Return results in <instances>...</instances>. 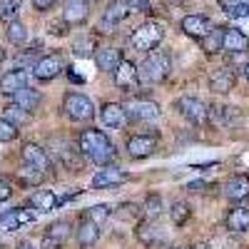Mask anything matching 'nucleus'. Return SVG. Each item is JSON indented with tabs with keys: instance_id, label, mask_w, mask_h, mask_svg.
I'll list each match as a JSON object with an SVG mask.
<instances>
[{
	"instance_id": "1",
	"label": "nucleus",
	"mask_w": 249,
	"mask_h": 249,
	"mask_svg": "<svg viewBox=\"0 0 249 249\" xmlns=\"http://www.w3.org/2000/svg\"><path fill=\"white\" fill-rule=\"evenodd\" d=\"M80 150H82L85 157H90L95 164H102V167H107L110 160L115 157L112 142L97 130H85L80 135Z\"/></svg>"
},
{
	"instance_id": "2",
	"label": "nucleus",
	"mask_w": 249,
	"mask_h": 249,
	"mask_svg": "<svg viewBox=\"0 0 249 249\" xmlns=\"http://www.w3.org/2000/svg\"><path fill=\"white\" fill-rule=\"evenodd\" d=\"M140 72V82H162L164 77H167L172 72V62L167 55H162V53H152L150 57H144V62L137 68Z\"/></svg>"
},
{
	"instance_id": "3",
	"label": "nucleus",
	"mask_w": 249,
	"mask_h": 249,
	"mask_svg": "<svg viewBox=\"0 0 249 249\" xmlns=\"http://www.w3.org/2000/svg\"><path fill=\"white\" fill-rule=\"evenodd\" d=\"M162 37H164V30H162V25L160 23H144V25H140L135 33H132V37H130V45L135 48V50H140V53H150V50H155L160 43H162Z\"/></svg>"
},
{
	"instance_id": "4",
	"label": "nucleus",
	"mask_w": 249,
	"mask_h": 249,
	"mask_svg": "<svg viewBox=\"0 0 249 249\" xmlns=\"http://www.w3.org/2000/svg\"><path fill=\"white\" fill-rule=\"evenodd\" d=\"M65 112L70 120H77V122H85L95 115V105H92V100L85 97V95H80V92H72L65 97Z\"/></svg>"
},
{
	"instance_id": "5",
	"label": "nucleus",
	"mask_w": 249,
	"mask_h": 249,
	"mask_svg": "<svg viewBox=\"0 0 249 249\" xmlns=\"http://www.w3.org/2000/svg\"><path fill=\"white\" fill-rule=\"evenodd\" d=\"M62 70H65V57H62L60 53H53V55L40 57L35 65H33V75H35L37 80H43V82L57 77Z\"/></svg>"
},
{
	"instance_id": "6",
	"label": "nucleus",
	"mask_w": 249,
	"mask_h": 249,
	"mask_svg": "<svg viewBox=\"0 0 249 249\" xmlns=\"http://www.w3.org/2000/svg\"><path fill=\"white\" fill-rule=\"evenodd\" d=\"M130 3L127 0H112V3L105 8V13H102V18H100V30H112L117 23H122L124 18L130 15Z\"/></svg>"
},
{
	"instance_id": "7",
	"label": "nucleus",
	"mask_w": 249,
	"mask_h": 249,
	"mask_svg": "<svg viewBox=\"0 0 249 249\" xmlns=\"http://www.w3.org/2000/svg\"><path fill=\"white\" fill-rule=\"evenodd\" d=\"M177 110L190 120V122H195V124H204L207 122V117H210V110H207V105L202 100H197V97H179L177 100Z\"/></svg>"
},
{
	"instance_id": "8",
	"label": "nucleus",
	"mask_w": 249,
	"mask_h": 249,
	"mask_svg": "<svg viewBox=\"0 0 249 249\" xmlns=\"http://www.w3.org/2000/svg\"><path fill=\"white\" fill-rule=\"evenodd\" d=\"M124 112H127L132 120H142V122H155L160 117V105L152 100H130L124 105Z\"/></svg>"
},
{
	"instance_id": "9",
	"label": "nucleus",
	"mask_w": 249,
	"mask_h": 249,
	"mask_svg": "<svg viewBox=\"0 0 249 249\" xmlns=\"http://www.w3.org/2000/svg\"><path fill=\"white\" fill-rule=\"evenodd\" d=\"M127 182V175H124V170L115 167V164H107V167L97 170V175L92 177V190H102V187H115V184H122Z\"/></svg>"
},
{
	"instance_id": "10",
	"label": "nucleus",
	"mask_w": 249,
	"mask_h": 249,
	"mask_svg": "<svg viewBox=\"0 0 249 249\" xmlns=\"http://www.w3.org/2000/svg\"><path fill=\"white\" fill-rule=\"evenodd\" d=\"M28 80H30L28 70H10L8 75H3V80H0V90L5 95H15L23 88H28Z\"/></svg>"
},
{
	"instance_id": "11",
	"label": "nucleus",
	"mask_w": 249,
	"mask_h": 249,
	"mask_svg": "<svg viewBox=\"0 0 249 249\" xmlns=\"http://www.w3.org/2000/svg\"><path fill=\"white\" fill-rule=\"evenodd\" d=\"M23 162L28 164V167H35L40 172H45L50 167V157L43 147H37V144H25L23 147Z\"/></svg>"
},
{
	"instance_id": "12",
	"label": "nucleus",
	"mask_w": 249,
	"mask_h": 249,
	"mask_svg": "<svg viewBox=\"0 0 249 249\" xmlns=\"http://www.w3.org/2000/svg\"><path fill=\"white\" fill-rule=\"evenodd\" d=\"M155 147H157V142L150 135H135V137L127 140V152L132 157H137V160L140 157H150L155 152Z\"/></svg>"
},
{
	"instance_id": "13",
	"label": "nucleus",
	"mask_w": 249,
	"mask_h": 249,
	"mask_svg": "<svg viewBox=\"0 0 249 249\" xmlns=\"http://www.w3.org/2000/svg\"><path fill=\"white\" fill-rule=\"evenodd\" d=\"M95 62L100 70H107V72H115L120 65H122V53L117 48H100L95 53Z\"/></svg>"
},
{
	"instance_id": "14",
	"label": "nucleus",
	"mask_w": 249,
	"mask_h": 249,
	"mask_svg": "<svg viewBox=\"0 0 249 249\" xmlns=\"http://www.w3.org/2000/svg\"><path fill=\"white\" fill-rule=\"evenodd\" d=\"M224 195H227V199H232V202L247 199V197H249V177H247V175L232 177L230 182L224 184Z\"/></svg>"
},
{
	"instance_id": "15",
	"label": "nucleus",
	"mask_w": 249,
	"mask_h": 249,
	"mask_svg": "<svg viewBox=\"0 0 249 249\" xmlns=\"http://www.w3.org/2000/svg\"><path fill=\"white\" fill-rule=\"evenodd\" d=\"M222 50H227V53H244V50H249V37L242 30H237V28H224V45H222Z\"/></svg>"
},
{
	"instance_id": "16",
	"label": "nucleus",
	"mask_w": 249,
	"mask_h": 249,
	"mask_svg": "<svg viewBox=\"0 0 249 249\" xmlns=\"http://www.w3.org/2000/svg\"><path fill=\"white\" fill-rule=\"evenodd\" d=\"M40 102H43V95H40L37 90H33V88H23L20 92L13 95V105L23 107L25 112H35L40 107Z\"/></svg>"
},
{
	"instance_id": "17",
	"label": "nucleus",
	"mask_w": 249,
	"mask_h": 249,
	"mask_svg": "<svg viewBox=\"0 0 249 249\" xmlns=\"http://www.w3.org/2000/svg\"><path fill=\"white\" fill-rule=\"evenodd\" d=\"M124 107L122 105H117V102H105L102 105V110H100V117H102V124L105 127H110V130H115V127H120V124L124 122Z\"/></svg>"
},
{
	"instance_id": "18",
	"label": "nucleus",
	"mask_w": 249,
	"mask_h": 249,
	"mask_svg": "<svg viewBox=\"0 0 249 249\" xmlns=\"http://www.w3.org/2000/svg\"><path fill=\"white\" fill-rule=\"evenodd\" d=\"M182 30L190 35V37H204L207 33L212 30V25H210V20L207 18H202V15H187L184 20H182Z\"/></svg>"
},
{
	"instance_id": "19",
	"label": "nucleus",
	"mask_w": 249,
	"mask_h": 249,
	"mask_svg": "<svg viewBox=\"0 0 249 249\" xmlns=\"http://www.w3.org/2000/svg\"><path fill=\"white\" fill-rule=\"evenodd\" d=\"M115 75V85L117 88H132L135 82L140 80V72H137V65L130 60H122V65L112 72Z\"/></svg>"
},
{
	"instance_id": "20",
	"label": "nucleus",
	"mask_w": 249,
	"mask_h": 249,
	"mask_svg": "<svg viewBox=\"0 0 249 249\" xmlns=\"http://www.w3.org/2000/svg\"><path fill=\"white\" fill-rule=\"evenodd\" d=\"M30 204L35 207L37 212H53V210H57L60 199L53 195V190H37V192L30 197Z\"/></svg>"
},
{
	"instance_id": "21",
	"label": "nucleus",
	"mask_w": 249,
	"mask_h": 249,
	"mask_svg": "<svg viewBox=\"0 0 249 249\" xmlns=\"http://www.w3.org/2000/svg\"><path fill=\"white\" fill-rule=\"evenodd\" d=\"M62 18H65V23H70V25L85 23V18H88V5H85V0H68Z\"/></svg>"
},
{
	"instance_id": "22",
	"label": "nucleus",
	"mask_w": 249,
	"mask_h": 249,
	"mask_svg": "<svg viewBox=\"0 0 249 249\" xmlns=\"http://www.w3.org/2000/svg\"><path fill=\"white\" fill-rule=\"evenodd\" d=\"M210 85H212V90H217V92H230V90L234 88V72H232L230 68L214 70L212 77H210Z\"/></svg>"
},
{
	"instance_id": "23",
	"label": "nucleus",
	"mask_w": 249,
	"mask_h": 249,
	"mask_svg": "<svg viewBox=\"0 0 249 249\" xmlns=\"http://www.w3.org/2000/svg\"><path fill=\"white\" fill-rule=\"evenodd\" d=\"M97 237H100V230H97V224H95V222H90V219L80 222V227H77V242H80L82 249L95 247Z\"/></svg>"
},
{
	"instance_id": "24",
	"label": "nucleus",
	"mask_w": 249,
	"mask_h": 249,
	"mask_svg": "<svg viewBox=\"0 0 249 249\" xmlns=\"http://www.w3.org/2000/svg\"><path fill=\"white\" fill-rule=\"evenodd\" d=\"M227 227H230L232 232L249 230V210L247 207H234V210L227 214Z\"/></svg>"
},
{
	"instance_id": "25",
	"label": "nucleus",
	"mask_w": 249,
	"mask_h": 249,
	"mask_svg": "<svg viewBox=\"0 0 249 249\" xmlns=\"http://www.w3.org/2000/svg\"><path fill=\"white\" fill-rule=\"evenodd\" d=\"M224 45V28H212L202 37V50L204 53H217Z\"/></svg>"
},
{
	"instance_id": "26",
	"label": "nucleus",
	"mask_w": 249,
	"mask_h": 249,
	"mask_svg": "<svg viewBox=\"0 0 249 249\" xmlns=\"http://www.w3.org/2000/svg\"><path fill=\"white\" fill-rule=\"evenodd\" d=\"M60 160H62V164H65V167H70V170H75V172L82 170V157H80L72 147H62V150H60Z\"/></svg>"
},
{
	"instance_id": "27",
	"label": "nucleus",
	"mask_w": 249,
	"mask_h": 249,
	"mask_svg": "<svg viewBox=\"0 0 249 249\" xmlns=\"http://www.w3.org/2000/svg\"><path fill=\"white\" fill-rule=\"evenodd\" d=\"M8 40L15 45H23L25 40H28V30L23 23H18V20H13V23L8 25Z\"/></svg>"
},
{
	"instance_id": "28",
	"label": "nucleus",
	"mask_w": 249,
	"mask_h": 249,
	"mask_svg": "<svg viewBox=\"0 0 249 249\" xmlns=\"http://www.w3.org/2000/svg\"><path fill=\"white\" fill-rule=\"evenodd\" d=\"M48 237L50 239H57V242H65L68 237H70V224L68 222H53L50 227H48Z\"/></svg>"
},
{
	"instance_id": "29",
	"label": "nucleus",
	"mask_w": 249,
	"mask_h": 249,
	"mask_svg": "<svg viewBox=\"0 0 249 249\" xmlns=\"http://www.w3.org/2000/svg\"><path fill=\"white\" fill-rule=\"evenodd\" d=\"M0 227H3L5 232H15L20 227V217H18V210H5L3 217H0Z\"/></svg>"
},
{
	"instance_id": "30",
	"label": "nucleus",
	"mask_w": 249,
	"mask_h": 249,
	"mask_svg": "<svg viewBox=\"0 0 249 249\" xmlns=\"http://www.w3.org/2000/svg\"><path fill=\"white\" fill-rule=\"evenodd\" d=\"M107 217H110V207L107 204H95V207H90V210H88V219L95 222V224L105 222Z\"/></svg>"
},
{
	"instance_id": "31",
	"label": "nucleus",
	"mask_w": 249,
	"mask_h": 249,
	"mask_svg": "<svg viewBox=\"0 0 249 249\" xmlns=\"http://www.w3.org/2000/svg\"><path fill=\"white\" fill-rule=\"evenodd\" d=\"M15 137H18V124H13L8 117H3V120H0V140L10 142V140H15Z\"/></svg>"
},
{
	"instance_id": "32",
	"label": "nucleus",
	"mask_w": 249,
	"mask_h": 249,
	"mask_svg": "<svg viewBox=\"0 0 249 249\" xmlns=\"http://www.w3.org/2000/svg\"><path fill=\"white\" fill-rule=\"evenodd\" d=\"M170 214H172V222L175 224H184L187 219H190V207H187L184 202H177L172 210H170Z\"/></svg>"
},
{
	"instance_id": "33",
	"label": "nucleus",
	"mask_w": 249,
	"mask_h": 249,
	"mask_svg": "<svg viewBox=\"0 0 249 249\" xmlns=\"http://www.w3.org/2000/svg\"><path fill=\"white\" fill-rule=\"evenodd\" d=\"M227 5V13L234 18H247L249 15V3H234V0H222Z\"/></svg>"
},
{
	"instance_id": "34",
	"label": "nucleus",
	"mask_w": 249,
	"mask_h": 249,
	"mask_svg": "<svg viewBox=\"0 0 249 249\" xmlns=\"http://www.w3.org/2000/svg\"><path fill=\"white\" fill-rule=\"evenodd\" d=\"M20 179L28 182V184H37L40 179H43V172L35 170V167H28V164H25V167L20 170Z\"/></svg>"
},
{
	"instance_id": "35",
	"label": "nucleus",
	"mask_w": 249,
	"mask_h": 249,
	"mask_svg": "<svg viewBox=\"0 0 249 249\" xmlns=\"http://www.w3.org/2000/svg\"><path fill=\"white\" fill-rule=\"evenodd\" d=\"M160 212H162V202H160V197H157V195L147 197V202H144V214H147V217H157Z\"/></svg>"
},
{
	"instance_id": "36",
	"label": "nucleus",
	"mask_w": 249,
	"mask_h": 249,
	"mask_svg": "<svg viewBox=\"0 0 249 249\" xmlns=\"http://www.w3.org/2000/svg\"><path fill=\"white\" fill-rule=\"evenodd\" d=\"M28 115H30V112H25L23 107L13 105V107H8V115H5V117H8L13 124H20V122H25V120H28Z\"/></svg>"
},
{
	"instance_id": "37",
	"label": "nucleus",
	"mask_w": 249,
	"mask_h": 249,
	"mask_svg": "<svg viewBox=\"0 0 249 249\" xmlns=\"http://www.w3.org/2000/svg\"><path fill=\"white\" fill-rule=\"evenodd\" d=\"M137 237L144 242V244H150V242H157V232H155V227H147V224H142L140 230H137Z\"/></svg>"
},
{
	"instance_id": "38",
	"label": "nucleus",
	"mask_w": 249,
	"mask_h": 249,
	"mask_svg": "<svg viewBox=\"0 0 249 249\" xmlns=\"http://www.w3.org/2000/svg\"><path fill=\"white\" fill-rule=\"evenodd\" d=\"M15 13H18V0H3V20L13 23Z\"/></svg>"
},
{
	"instance_id": "39",
	"label": "nucleus",
	"mask_w": 249,
	"mask_h": 249,
	"mask_svg": "<svg viewBox=\"0 0 249 249\" xmlns=\"http://www.w3.org/2000/svg\"><path fill=\"white\" fill-rule=\"evenodd\" d=\"M127 3H130L132 10H140V13L150 10V0H127Z\"/></svg>"
},
{
	"instance_id": "40",
	"label": "nucleus",
	"mask_w": 249,
	"mask_h": 249,
	"mask_svg": "<svg viewBox=\"0 0 249 249\" xmlns=\"http://www.w3.org/2000/svg\"><path fill=\"white\" fill-rule=\"evenodd\" d=\"M10 197V182H8V177H3V179H0V199H8Z\"/></svg>"
},
{
	"instance_id": "41",
	"label": "nucleus",
	"mask_w": 249,
	"mask_h": 249,
	"mask_svg": "<svg viewBox=\"0 0 249 249\" xmlns=\"http://www.w3.org/2000/svg\"><path fill=\"white\" fill-rule=\"evenodd\" d=\"M55 3H57V0H33V5H35L37 10H50Z\"/></svg>"
},
{
	"instance_id": "42",
	"label": "nucleus",
	"mask_w": 249,
	"mask_h": 249,
	"mask_svg": "<svg viewBox=\"0 0 249 249\" xmlns=\"http://www.w3.org/2000/svg\"><path fill=\"white\" fill-rule=\"evenodd\" d=\"M60 244H62V242H57V239H50V237H45V242H43V249H60Z\"/></svg>"
},
{
	"instance_id": "43",
	"label": "nucleus",
	"mask_w": 249,
	"mask_h": 249,
	"mask_svg": "<svg viewBox=\"0 0 249 249\" xmlns=\"http://www.w3.org/2000/svg\"><path fill=\"white\" fill-rule=\"evenodd\" d=\"M18 249H35V247H33L30 242H20V244H18Z\"/></svg>"
},
{
	"instance_id": "44",
	"label": "nucleus",
	"mask_w": 249,
	"mask_h": 249,
	"mask_svg": "<svg viewBox=\"0 0 249 249\" xmlns=\"http://www.w3.org/2000/svg\"><path fill=\"white\" fill-rule=\"evenodd\" d=\"M68 75H70V80H72V82H82V77H80L77 72H68Z\"/></svg>"
},
{
	"instance_id": "45",
	"label": "nucleus",
	"mask_w": 249,
	"mask_h": 249,
	"mask_svg": "<svg viewBox=\"0 0 249 249\" xmlns=\"http://www.w3.org/2000/svg\"><path fill=\"white\" fill-rule=\"evenodd\" d=\"M244 75H247V77H249V65H247V68H244Z\"/></svg>"
}]
</instances>
